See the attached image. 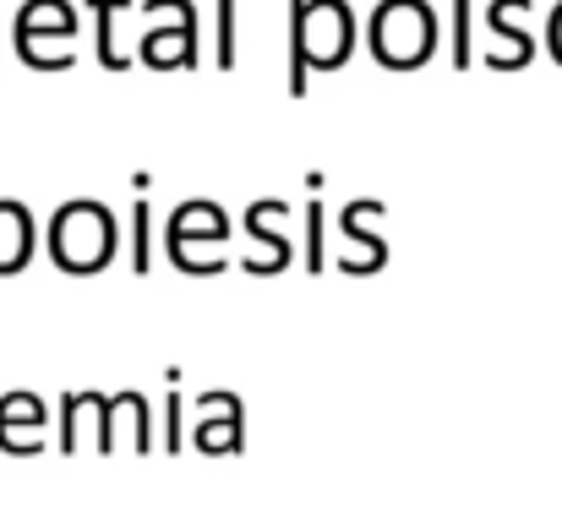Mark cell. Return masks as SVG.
<instances>
[{"label": "cell", "instance_id": "obj_1", "mask_svg": "<svg viewBox=\"0 0 562 523\" xmlns=\"http://www.w3.org/2000/svg\"><path fill=\"white\" fill-rule=\"evenodd\" d=\"M356 49V16L345 0H290V93L306 99L312 71L345 66Z\"/></svg>", "mask_w": 562, "mask_h": 523}, {"label": "cell", "instance_id": "obj_2", "mask_svg": "<svg viewBox=\"0 0 562 523\" xmlns=\"http://www.w3.org/2000/svg\"><path fill=\"white\" fill-rule=\"evenodd\" d=\"M49 257L60 273H99L110 268L115 257V218L104 202H66L55 218H49Z\"/></svg>", "mask_w": 562, "mask_h": 523}, {"label": "cell", "instance_id": "obj_3", "mask_svg": "<svg viewBox=\"0 0 562 523\" xmlns=\"http://www.w3.org/2000/svg\"><path fill=\"white\" fill-rule=\"evenodd\" d=\"M437 49V16L426 0H382L372 11V55L387 71H415Z\"/></svg>", "mask_w": 562, "mask_h": 523}, {"label": "cell", "instance_id": "obj_4", "mask_svg": "<svg viewBox=\"0 0 562 523\" xmlns=\"http://www.w3.org/2000/svg\"><path fill=\"white\" fill-rule=\"evenodd\" d=\"M71 44L77 38V11H71V0H27L22 11H16V55L27 60V66H38V71H66L71 60L66 55H49L44 44Z\"/></svg>", "mask_w": 562, "mask_h": 523}, {"label": "cell", "instance_id": "obj_5", "mask_svg": "<svg viewBox=\"0 0 562 523\" xmlns=\"http://www.w3.org/2000/svg\"><path fill=\"white\" fill-rule=\"evenodd\" d=\"M143 60L148 66H159V71H170V66H196V11H181L170 27H154L148 38H143Z\"/></svg>", "mask_w": 562, "mask_h": 523}, {"label": "cell", "instance_id": "obj_6", "mask_svg": "<svg viewBox=\"0 0 562 523\" xmlns=\"http://www.w3.org/2000/svg\"><path fill=\"white\" fill-rule=\"evenodd\" d=\"M33 257V213L22 202H5L0 196V278L5 273H22Z\"/></svg>", "mask_w": 562, "mask_h": 523}, {"label": "cell", "instance_id": "obj_7", "mask_svg": "<svg viewBox=\"0 0 562 523\" xmlns=\"http://www.w3.org/2000/svg\"><path fill=\"white\" fill-rule=\"evenodd\" d=\"M38 431H44L38 398H5V403H0V447L33 453V447H38Z\"/></svg>", "mask_w": 562, "mask_h": 523}, {"label": "cell", "instance_id": "obj_8", "mask_svg": "<svg viewBox=\"0 0 562 523\" xmlns=\"http://www.w3.org/2000/svg\"><path fill=\"white\" fill-rule=\"evenodd\" d=\"M191 235H213V240H229V218H224V207L218 202H181L176 213H170V229H165V240H191Z\"/></svg>", "mask_w": 562, "mask_h": 523}, {"label": "cell", "instance_id": "obj_9", "mask_svg": "<svg viewBox=\"0 0 562 523\" xmlns=\"http://www.w3.org/2000/svg\"><path fill=\"white\" fill-rule=\"evenodd\" d=\"M273 213H279V202H251V213H246V229H251V235H257V246H262V251L246 262L251 273H279V268L290 262L284 235H273V229H268V218H273Z\"/></svg>", "mask_w": 562, "mask_h": 523}, {"label": "cell", "instance_id": "obj_10", "mask_svg": "<svg viewBox=\"0 0 562 523\" xmlns=\"http://www.w3.org/2000/svg\"><path fill=\"white\" fill-rule=\"evenodd\" d=\"M170 262L187 268V273H218L229 262V240H213V235H191V240H165Z\"/></svg>", "mask_w": 562, "mask_h": 523}, {"label": "cell", "instance_id": "obj_11", "mask_svg": "<svg viewBox=\"0 0 562 523\" xmlns=\"http://www.w3.org/2000/svg\"><path fill=\"white\" fill-rule=\"evenodd\" d=\"M376 207H382V202H350V207L339 213V229H345V240L367 251V273H376V268H382V257H387V246H382L376 235H367V224H361V218H367V213H376Z\"/></svg>", "mask_w": 562, "mask_h": 523}, {"label": "cell", "instance_id": "obj_12", "mask_svg": "<svg viewBox=\"0 0 562 523\" xmlns=\"http://www.w3.org/2000/svg\"><path fill=\"white\" fill-rule=\"evenodd\" d=\"M121 5H126V0H93V16H99V60H104L110 71H126V66H132V55H121V44H115V16H121Z\"/></svg>", "mask_w": 562, "mask_h": 523}, {"label": "cell", "instance_id": "obj_13", "mask_svg": "<svg viewBox=\"0 0 562 523\" xmlns=\"http://www.w3.org/2000/svg\"><path fill=\"white\" fill-rule=\"evenodd\" d=\"M235 38H240V22H235V0H218V11H213V60L224 66V71H235Z\"/></svg>", "mask_w": 562, "mask_h": 523}, {"label": "cell", "instance_id": "obj_14", "mask_svg": "<svg viewBox=\"0 0 562 523\" xmlns=\"http://www.w3.org/2000/svg\"><path fill=\"white\" fill-rule=\"evenodd\" d=\"M148 218H154V213H148L143 191H137V207H132V268H137V273L154 268V262H148V257H154V251H148V246H154V240H148Z\"/></svg>", "mask_w": 562, "mask_h": 523}, {"label": "cell", "instance_id": "obj_15", "mask_svg": "<svg viewBox=\"0 0 562 523\" xmlns=\"http://www.w3.org/2000/svg\"><path fill=\"white\" fill-rule=\"evenodd\" d=\"M306 268H312V273L328 268V257H323V202H317V191H312V202H306Z\"/></svg>", "mask_w": 562, "mask_h": 523}, {"label": "cell", "instance_id": "obj_16", "mask_svg": "<svg viewBox=\"0 0 562 523\" xmlns=\"http://www.w3.org/2000/svg\"><path fill=\"white\" fill-rule=\"evenodd\" d=\"M453 66H470V0H453Z\"/></svg>", "mask_w": 562, "mask_h": 523}, {"label": "cell", "instance_id": "obj_17", "mask_svg": "<svg viewBox=\"0 0 562 523\" xmlns=\"http://www.w3.org/2000/svg\"><path fill=\"white\" fill-rule=\"evenodd\" d=\"M558 55H562V16H558Z\"/></svg>", "mask_w": 562, "mask_h": 523}]
</instances>
